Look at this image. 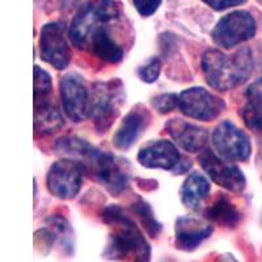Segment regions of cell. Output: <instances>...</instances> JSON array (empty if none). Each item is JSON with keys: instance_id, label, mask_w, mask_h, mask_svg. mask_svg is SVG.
<instances>
[{"instance_id": "obj_13", "label": "cell", "mask_w": 262, "mask_h": 262, "mask_svg": "<svg viewBox=\"0 0 262 262\" xmlns=\"http://www.w3.org/2000/svg\"><path fill=\"white\" fill-rule=\"evenodd\" d=\"M200 164L212 181L232 193H240L245 188V177L237 167L229 165L217 158L212 151H203Z\"/></svg>"}, {"instance_id": "obj_3", "label": "cell", "mask_w": 262, "mask_h": 262, "mask_svg": "<svg viewBox=\"0 0 262 262\" xmlns=\"http://www.w3.org/2000/svg\"><path fill=\"white\" fill-rule=\"evenodd\" d=\"M253 70V59L248 49L227 55L221 50L206 51L202 71L206 81L217 91H229L244 83Z\"/></svg>"}, {"instance_id": "obj_28", "label": "cell", "mask_w": 262, "mask_h": 262, "mask_svg": "<svg viewBox=\"0 0 262 262\" xmlns=\"http://www.w3.org/2000/svg\"><path fill=\"white\" fill-rule=\"evenodd\" d=\"M259 2H261V3H262V0H259Z\"/></svg>"}, {"instance_id": "obj_15", "label": "cell", "mask_w": 262, "mask_h": 262, "mask_svg": "<svg viewBox=\"0 0 262 262\" xmlns=\"http://www.w3.org/2000/svg\"><path fill=\"white\" fill-rule=\"evenodd\" d=\"M167 130L173 140L186 152L202 151L209 142V134L205 128L185 122L184 119H170Z\"/></svg>"}, {"instance_id": "obj_27", "label": "cell", "mask_w": 262, "mask_h": 262, "mask_svg": "<svg viewBox=\"0 0 262 262\" xmlns=\"http://www.w3.org/2000/svg\"><path fill=\"white\" fill-rule=\"evenodd\" d=\"M203 2L216 11H223V9L231 8V7L240 6L245 0H203Z\"/></svg>"}, {"instance_id": "obj_4", "label": "cell", "mask_w": 262, "mask_h": 262, "mask_svg": "<svg viewBox=\"0 0 262 262\" xmlns=\"http://www.w3.org/2000/svg\"><path fill=\"white\" fill-rule=\"evenodd\" d=\"M119 7L113 0H92L86 3L72 20L70 38L81 50H88L93 37L105 27L116 21Z\"/></svg>"}, {"instance_id": "obj_25", "label": "cell", "mask_w": 262, "mask_h": 262, "mask_svg": "<svg viewBox=\"0 0 262 262\" xmlns=\"http://www.w3.org/2000/svg\"><path fill=\"white\" fill-rule=\"evenodd\" d=\"M154 106H155L160 113H169L173 109L179 107V96L173 95V93H165V95L158 96V97L154 100Z\"/></svg>"}, {"instance_id": "obj_22", "label": "cell", "mask_w": 262, "mask_h": 262, "mask_svg": "<svg viewBox=\"0 0 262 262\" xmlns=\"http://www.w3.org/2000/svg\"><path fill=\"white\" fill-rule=\"evenodd\" d=\"M50 75L39 67H34V102L48 100L51 93Z\"/></svg>"}, {"instance_id": "obj_24", "label": "cell", "mask_w": 262, "mask_h": 262, "mask_svg": "<svg viewBox=\"0 0 262 262\" xmlns=\"http://www.w3.org/2000/svg\"><path fill=\"white\" fill-rule=\"evenodd\" d=\"M160 69L161 63L158 58L155 59H151L148 63H146L144 66H142L138 71L139 74V78L144 81V83H154V81L158 80L159 75H160Z\"/></svg>"}, {"instance_id": "obj_5", "label": "cell", "mask_w": 262, "mask_h": 262, "mask_svg": "<svg viewBox=\"0 0 262 262\" xmlns=\"http://www.w3.org/2000/svg\"><path fill=\"white\" fill-rule=\"evenodd\" d=\"M256 20L247 11H235L221 18L212 32V38L219 48L231 49L256 34Z\"/></svg>"}, {"instance_id": "obj_9", "label": "cell", "mask_w": 262, "mask_h": 262, "mask_svg": "<svg viewBox=\"0 0 262 262\" xmlns=\"http://www.w3.org/2000/svg\"><path fill=\"white\" fill-rule=\"evenodd\" d=\"M60 97L66 116L74 122H81L91 116L92 95L81 78L67 75L60 81Z\"/></svg>"}, {"instance_id": "obj_11", "label": "cell", "mask_w": 262, "mask_h": 262, "mask_svg": "<svg viewBox=\"0 0 262 262\" xmlns=\"http://www.w3.org/2000/svg\"><path fill=\"white\" fill-rule=\"evenodd\" d=\"M121 83L109 81L96 85L92 93L91 116L98 130H107L118 114Z\"/></svg>"}, {"instance_id": "obj_26", "label": "cell", "mask_w": 262, "mask_h": 262, "mask_svg": "<svg viewBox=\"0 0 262 262\" xmlns=\"http://www.w3.org/2000/svg\"><path fill=\"white\" fill-rule=\"evenodd\" d=\"M163 0H134V6L142 16H151L156 12Z\"/></svg>"}, {"instance_id": "obj_8", "label": "cell", "mask_w": 262, "mask_h": 262, "mask_svg": "<svg viewBox=\"0 0 262 262\" xmlns=\"http://www.w3.org/2000/svg\"><path fill=\"white\" fill-rule=\"evenodd\" d=\"M179 109L190 118L212 121L223 113L226 104L205 88H190L179 96Z\"/></svg>"}, {"instance_id": "obj_23", "label": "cell", "mask_w": 262, "mask_h": 262, "mask_svg": "<svg viewBox=\"0 0 262 262\" xmlns=\"http://www.w3.org/2000/svg\"><path fill=\"white\" fill-rule=\"evenodd\" d=\"M135 214L138 215V217L140 219L142 224H143L144 228L147 229V232L151 235V237H156V236L160 233V224L155 221V217L152 215L151 209L146 203H139V205H134L133 207Z\"/></svg>"}, {"instance_id": "obj_16", "label": "cell", "mask_w": 262, "mask_h": 262, "mask_svg": "<svg viewBox=\"0 0 262 262\" xmlns=\"http://www.w3.org/2000/svg\"><path fill=\"white\" fill-rule=\"evenodd\" d=\"M149 116L144 109H133L125 119L114 135V146L119 149H127L134 144L135 140L142 134L143 128L148 123Z\"/></svg>"}, {"instance_id": "obj_19", "label": "cell", "mask_w": 262, "mask_h": 262, "mask_svg": "<svg viewBox=\"0 0 262 262\" xmlns=\"http://www.w3.org/2000/svg\"><path fill=\"white\" fill-rule=\"evenodd\" d=\"M209 181L200 174V173H193L186 179L185 184L182 185L181 196L182 202L186 207L191 210H198L202 205L203 201L207 198L210 193Z\"/></svg>"}, {"instance_id": "obj_1", "label": "cell", "mask_w": 262, "mask_h": 262, "mask_svg": "<svg viewBox=\"0 0 262 262\" xmlns=\"http://www.w3.org/2000/svg\"><path fill=\"white\" fill-rule=\"evenodd\" d=\"M55 149L62 155L69 156L71 160L75 159V161L80 163L84 170L91 173L93 179L106 186L114 195L127 188V174L111 154L98 151L85 140L78 138H63L58 140Z\"/></svg>"}, {"instance_id": "obj_14", "label": "cell", "mask_w": 262, "mask_h": 262, "mask_svg": "<svg viewBox=\"0 0 262 262\" xmlns=\"http://www.w3.org/2000/svg\"><path fill=\"white\" fill-rule=\"evenodd\" d=\"M211 224L201 219L184 216L176 222V247L181 250L191 252L200 247L206 238L211 236Z\"/></svg>"}, {"instance_id": "obj_18", "label": "cell", "mask_w": 262, "mask_h": 262, "mask_svg": "<svg viewBox=\"0 0 262 262\" xmlns=\"http://www.w3.org/2000/svg\"><path fill=\"white\" fill-rule=\"evenodd\" d=\"M243 118L248 128L262 134V80L252 84L247 92Z\"/></svg>"}, {"instance_id": "obj_12", "label": "cell", "mask_w": 262, "mask_h": 262, "mask_svg": "<svg viewBox=\"0 0 262 262\" xmlns=\"http://www.w3.org/2000/svg\"><path fill=\"white\" fill-rule=\"evenodd\" d=\"M42 59L54 69L63 70L70 62V49L64 36V28L58 23L46 24L39 38Z\"/></svg>"}, {"instance_id": "obj_20", "label": "cell", "mask_w": 262, "mask_h": 262, "mask_svg": "<svg viewBox=\"0 0 262 262\" xmlns=\"http://www.w3.org/2000/svg\"><path fill=\"white\" fill-rule=\"evenodd\" d=\"M88 50H91L96 57L107 63H118L123 58L122 49L119 48L118 43H116V41L112 38L106 29L98 32L93 37Z\"/></svg>"}, {"instance_id": "obj_6", "label": "cell", "mask_w": 262, "mask_h": 262, "mask_svg": "<svg viewBox=\"0 0 262 262\" xmlns=\"http://www.w3.org/2000/svg\"><path fill=\"white\" fill-rule=\"evenodd\" d=\"M84 168L78 161L64 159L55 163L48 174V188L60 200H72L81 189Z\"/></svg>"}, {"instance_id": "obj_2", "label": "cell", "mask_w": 262, "mask_h": 262, "mask_svg": "<svg viewBox=\"0 0 262 262\" xmlns=\"http://www.w3.org/2000/svg\"><path fill=\"white\" fill-rule=\"evenodd\" d=\"M104 215V221L113 227L105 249V258L112 261L149 262L151 248L137 224L118 207H109Z\"/></svg>"}, {"instance_id": "obj_10", "label": "cell", "mask_w": 262, "mask_h": 262, "mask_svg": "<svg viewBox=\"0 0 262 262\" xmlns=\"http://www.w3.org/2000/svg\"><path fill=\"white\" fill-rule=\"evenodd\" d=\"M212 143L217 154L224 160L245 161L252 154L249 138L228 121L221 123L215 128Z\"/></svg>"}, {"instance_id": "obj_17", "label": "cell", "mask_w": 262, "mask_h": 262, "mask_svg": "<svg viewBox=\"0 0 262 262\" xmlns=\"http://www.w3.org/2000/svg\"><path fill=\"white\" fill-rule=\"evenodd\" d=\"M63 126V118L49 100L34 102V127L41 135L53 134Z\"/></svg>"}, {"instance_id": "obj_7", "label": "cell", "mask_w": 262, "mask_h": 262, "mask_svg": "<svg viewBox=\"0 0 262 262\" xmlns=\"http://www.w3.org/2000/svg\"><path fill=\"white\" fill-rule=\"evenodd\" d=\"M138 160L143 167L173 170L176 173H184L191 167L190 160L180 155L176 146L168 140H158L144 146L139 151Z\"/></svg>"}, {"instance_id": "obj_21", "label": "cell", "mask_w": 262, "mask_h": 262, "mask_svg": "<svg viewBox=\"0 0 262 262\" xmlns=\"http://www.w3.org/2000/svg\"><path fill=\"white\" fill-rule=\"evenodd\" d=\"M207 219L223 227H235L240 221V214L226 196H219L209 209L206 210Z\"/></svg>"}]
</instances>
